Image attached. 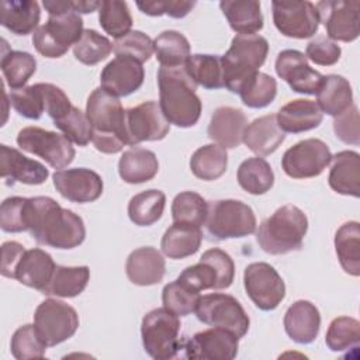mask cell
<instances>
[{
	"label": "cell",
	"instance_id": "cell-42",
	"mask_svg": "<svg viewBox=\"0 0 360 360\" xmlns=\"http://www.w3.org/2000/svg\"><path fill=\"white\" fill-rule=\"evenodd\" d=\"M242 103L250 108L267 107L277 94V82L267 73L256 72L239 89Z\"/></svg>",
	"mask_w": 360,
	"mask_h": 360
},
{
	"label": "cell",
	"instance_id": "cell-38",
	"mask_svg": "<svg viewBox=\"0 0 360 360\" xmlns=\"http://www.w3.org/2000/svg\"><path fill=\"white\" fill-rule=\"evenodd\" d=\"M226 149L217 143H208L198 148L190 159V169L193 174L205 181L219 179L226 172Z\"/></svg>",
	"mask_w": 360,
	"mask_h": 360
},
{
	"label": "cell",
	"instance_id": "cell-18",
	"mask_svg": "<svg viewBox=\"0 0 360 360\" xmlns=\"http://www.w3.org/2000/svg\"><path fill=\"white\" fill-rule=\"evenodd\" d=\"M276 73L288 83L292 91L316 94L322 84L323 75L308 65L307 56L297 49H284L277 55Z\"/></svg>",
	"mask_w": 360,
	"mask_h": 360
},
{
	"label": "cell",
	"instance_id": "cell-32",
	"mask_svg": "<svg viewBox=\"0 0 360 360\" xmlns=\"http://www.w3.org/2000/svg\"><path fill=\"white\" fill-rule=\"evenodd\" d=\"M315 103L322 114L338 117L353 104V91L349 80L339 75L323 76Z\"/></svg>",
	"mask_w": 360,
	"mask_h": 360
},
{
	"label": "cell",
	"instance_id": "cell-51",
	"mask_svg": "<svg viewBox=\"0 0 360 360\" xmlns=\"http://www.w3.org/2000/svg\"><path fill=\"white\" fill-rule=\"evenodd\" d=\"M112 51L115 55L129 56L141 63L150 59L153 53V41L142 31H129L112 44Z\"/></svg>",
	"mask_w": 360,
	"mask_h": 360
},
{
	"label": "cell",
	"instance_id": "cell-9",
	"mask_svg": "<svg viewBox=\"0 0 360 360\" xmlns=\"http://www.w3.org/2000/svg\"><path fill=\"white\" fill-rule=\"evenodd\" d=\"M194 312L202 323L231 330L239 339L249 330L250 321L246 311L240 302L229 294L212 292L201 295Z\"/></svg>",
	"mask_w": 360,
	"mask_h": 360
},
{
	"label": "cell",
	"instance_id": "cell-41",
	"mask_svg": "<svg viewBox=\"0 0 360 360\" xmlns=\"http://www.w3.org/2000/svg\"><path fill=\"white\" fill-rule=\"evenodd\" d=\"M184 68L197 86H202L204 89L210 90L224 87L222 65L219 55H190Z\"/></svg>",
	"mask_w": 360,
	"mask_h": 360
},
{
	"label": "cell",
	"instance_id": "cell-34",
	"mask_svg": "<svg viewBox=\"0 0 360 360\" xmlns=\"http://www.w3.org/2000/svg\"><path fill=\"white\" fill-rule=\"evenodd\" d=\"M89 280L90 269L87 266H56L49 283L41 292L45 295L72 298L84 291Z\"/></svg>",
	"mask_w": 360,
	"mask_h": 360
},
{
	"label": "cell",
	"instance_id": "cell-30",
	"mask_svg": "<svg viewBox=\"0 0 360 360\" xmlns=\"http://www.w3.org/2000/svg\"><path fill=\"white\" fill-rule=\"evenodd\" d=\"M219 7L238 35H253L263 28V14L256 0H225Z\"/></svg>",
	"mask_w": 360,
	"mask_h": 360
},
{
	"label": "cell",
	"instance_id": "cell-46",
	"mask_svg": "<svg viewBox=\"0 0 360 360\" xmlns=\"http://www.w3.org/2000/svg\"><path fill=\"white\" fill-rule=\"evenodd\" d=\"M360 342V322L350 316L335 318L326 332L325 343L332 352L357 349Z\"/></svg>",
	"mask_w": 360,
	"mask_h": 360
},
{
	"label": "cell",
	"instance_id": "cell-45",
	"mask_svg": "<svg viewBox=\"0 0 360 360\" xmlns=\"http://www.w3.org/2000/svg\"><path fill=\"white\" fill-rule=\"evenodd\" d=\"M200 297V291L188 287L180 280L166 284L162 291L163 307L177 316H187L194 312Z\"/></svg>",
	"mask_w": 360,
	"mask_h": 360
},
{
	"label": "cell",
	"instance_id": "cell-37",
	"mask_svg": "<svg viewBox=\"0 0 360 360\" xmlns=\"http://www.w3.org/2000/svg\"><path fill=\"white\" fill-rule=\"evenodd\" d=\"M239 186L253 195L267 193L274 184V173L271 166L263 158H248L243 160L236 173Z\"/></svg>",
	"mask_w": 360,
	"mask_h": 360
},
{
	"label": "cell",
	"instance_id": "cell-15",
	"mask_svg": "<svg viewBox=\"0 0 360 360\" xmlns=\"http://www.w3.org/2000/svg\"><path fill=\"white\" fill-rule=\"evenodd\" d=\"M273 22L285 37L304 39L316 34L319 14L311 1H273Z\"/></svg>",
	"mask_w": 360,
	"mask_h": 360
},
{
	"label": "cell",
	"instance_id": "cell-57",
	"mask_svg": "<svg viewBox=\"0 0 360 360\" xmlns=\"http://www.w3.org/2000/svg\"><path fill=\"white\" fill-rule=\"evenodd\" d=\"M42 96H44V103H45V112L53 120H59L63 115H66L72 110V103L69 97L65 94V91L52 84V83H39Z\"/></svg>",
	"mask_w": 360,
	"mask_h": 360
},
{
	"label": "cell",
	"instance_id": "cell-59",
	"mask_svg": "<svg viewBox=\"0 0 360 360\" xmlns=\"http://www.w3.org/2000/svg\"><path fill=\"white\" fill-rule=\"evenodd\" d=\"M25 250L27 249L15 240H7L1 245V276L14 278L17 264Z\"/></svg>",
	"mask_w": 360,
	"mask_h": 360
},
{
	"label": "cell",
	"instance_id": "cell-56",
	"mask_svg": "<svg viewBox=\"0 0 360 360\" xmlns=\"http://www.w3.org/2000/svg\"><path fill=\"white\" fill-rule=\"evenodd\" d=\"M333 131L342 142L359 145V108L356 104H352L347 110L335 117Z\"/></svg>",
	"mask_w": 360,
	"mask_h": 360
},
{
	"label": "cell",
	"instance_id": "cell-22",
	"mask_svg": "<svg viewBox=\"0 0 360 360\" xmlns=\"http://www.w3.org/2000/svg\"><path fill=\"white\" fill-rule=\"evenodd\" d=\"M246 127L248 118L242 110L222 105L214 110L207 132L210 139L217 145L225 149H233L242 143Z\"/></svg>",
	"mask_w": 360,
	"mask_h": 360
},
{
	"label": "cell",
	"instance_id": "cell-29",
	"mask_svg": "<svg viewBox=\"0 0 360 360\" xmlns=\"http://www.w3.org/2000/svg\"><path fill=\"white\" fill-rule=\"evenodd\" d=\"M159 170L156 155L145 148L132 146L125 150L118 162L120 177L128 184H141L152 180Z\"/></svg>",
	"mask_w": 360,
	"mask_h": 360
},
{
	"label": "cell",
	"instance_id": "cell-23",
	"mask_svg": "<svg viewBox=\"0 0 360 360\" xmlns=\"http://www.w3.org/2000/svg\"><path fill=\"white\" fill-rule=\"evenodd\" d=\"M283 322L290 339L300 345H308L312 343L319 333L321 315L311 301L298 300L288 307Z\"/></svg>",
	"mask_w": 360,
	"mask_h": 360
},
{
	"label": "cell",
	"instance_id": "cell-24",
	"mask_svg": "<svg viewBox=\"0 0 360 360\" xmlns=\"http://www.w3.org/2000/svg\"><path fill=\"white\" fill-rule=\"evenodd\" d=\"M125 273L129 281L136 285H153L163 280L166 263L158 249L143 246L129 253L125 263Z\"/></svg>",
	"mask_w": 360,
	"mask_h": 360
},
{
	"label": "cell",
	"instance_id": "cell-26",
	"mask_svg": "<svg viewBox=\"0 0 360 360\" xmlns=\"http://www.w3.org/2000/svg\"><path fill=\"white\" fill-rule=\"evenodd\" d=\"M276 120L283 132L300 134L316 128L322 122V111L315 101L297 98L283 105Z\"/></svg>",
	"mask_w": 360,
	"mask_h": 360
},
{
	"label": "cell",
	"instance_id": "cell-4",
	"mask_svg": "<svg viewBox=\"0 0 360 360\" xmlns=\"http://www.w3.org/2000/svg\"><path fill=\"white\" fill-rule=\"evenodd\" d=\"M308 231V219L302 210L292 204L277 208L257 231L259 246L269 255H285L302 248Z\"/></svg>",
	"mask_w": 360,
	"mask_h": 360
},
{
	"label": "cell",
	"instance_id": "cell-33",
	"mask_svg": "<svg viewBox=\"0 0 360 360\" xmlns=\"http://www.w3.org/2000/svg\"><path fill=\"white\" fill-rule=\"evenodd\" d=\"M202 242L200 226L174 222L162 236L160 248L169 259H184L194 255Z\"/></svg>",
	"mask_w": 360,
	"mask_h": 360
},
{
	"label": "cell",
	"instance_id": "cell-8",
	"mask_svg": "<svg viewBox=\"0 0 360 360\" xmlns=\"http://www.w3.org/2000/svg\"><path fill=\"white\" fill-rule=\"evenodd\" d=\"M83 20L75 11H63L49 15L48 21L38 27L32 35V44L45 58H60L83 34Z\"/></svg>",
	"mask_w": 360,
	"mask_h": 360
},
{
	"label": "cell",
	"instance_id": "cell-31",
	"mask_svg": "<svg viewBox=\"0 0 360 360\" xmlns=\"http://www.w3.org/2000/svg\"><path fill=\"white\" fill-rule=\"evenodd\" d=\"M39 4L32 0H3L0 22L15 35L31 34L39 22Z\"/></svg>",
	"mask_w": 360,
	"mask_h": 360
},
{
	"label": "cell",
	"instance_id": "cell-7",
	"mask_svg": "<svg viewBox=\"0 0 360 360\" xmlns=\"http://www.w3.org/2000/svg\"><path fill=\"white\" fill-rule=\"evenodd\" d=\"M180 326L179 316L165 307L149 311L141 325L145 352L156 360L176 357L183 345V339L179 338Z\"/></svg>",
	"mask_w": 360,
	"mask_h": 360
},
{
	"label": "cell",
	"instance_id": "cell-12",
	"mask_svg": "<svg viewBox=\"0 0 360 360\" xmlns=\"http://www.w3.org/2000/svg\"><path fill=\"white\" fill-rule=\"evenodd\" d=\"M243 284L252 302L262 311L276 309L285 297V284L281 276L266 262L248 264Z\"/></svg>",
	"mask_w": 360,
	"mask_h": 360
},
{
	"label": "cell",
	"instance_id": "cell-55",
	"mask_svg": "<svg viewBox=\"0 0 360 360\" xmlns=\"http://www.w3.org/2000/svg\"><path fill=\"white\" fill-rule=\"evenodd\" d=\"M200 259L211 263L212 267L217 270L218 290L228 288L232 284L235 277V264L232 257L226 252L218 248H212L205 250Z\"/></svg>",
	"mask_w": 360,
	"mask_h": 360
},
{
	"label": "cell",
	"instance_id": "cell-47",
	"mask_svg": "<svg viewBox=\"0 0 360 360\" xmlns=\"http://www.w3.org/2000/svg\"><path fill=\"white\" fill-rule=\"evenodd\" d=\"M112 51L111 41L96 30H84L79 41L73 45L75 58L83 65H96L104 60Z\"/></svg>",
	"mask_w": 360,
	"mask_h": 360
},
{
	"label": "cell",
	"instance_id": "cell-1",
	"mask_svg": "<svg viewBox=\"0 0 360 360\" xmlns=\"http://www.w3.org/2000/svg\"><path fill=\"white\" fill-rule=\"evenodd\" d=\"M25 221L27 229L39 245L73 249L86 238L83 219L73 211L62 208L51 197L27 198Z\"/></svg>",
	"mask_w": 360,
	"mask_h": 360
},
{
	"label": "cell",
	"instance_id": "cell-39",
	"mask_svg": "<svg viewBox=\"0 0 360 360\" xmlns=\"http://www.w3.org/2000/svg\"><path fill=\"white\" fill-rule=\"evenodd\" d=\"M153 52L160 66H184L190 58V42L181 32L167 30L153 39Z\"/></svg>",
	"mask_w": 360,
	"mask_h": 360
},
{
	"label": "cell",
	"instance_id": "cell-16",
	"mask_svg": "<svg viewBox=\"0 0 360 360\" xmlns=\"http://www.w3.org/2000/svg\"><path fill=\"white\" fill-rule=\"evenodd\" d=\"M315 7L319 14V22H323L329 39L352 42L359 37V0H323L318 1Z\"/></svg>",
	"mask_w": 360,
	"mask_h": 360
},
{
	"label": "cell",
	"instance_id": "cell-48",
	"mask_svg": "<svg viewBox=\"0 0 360 360\" xmlns=\"http://www.w3.org/2000/svg\"><path fill=\"white\" fill-rule=\"evenodd\" d=\"M46 345L38 335L35 325H22L20 326L10 343L11 354L17 360H28V359H41L45 356Z\"/></svg>",
	"mask_w": 360,
	"mask_h": 360
},
{
	"label": "cell",
	"instance_id": "cell-2",
	"mask_svg": "<svg viewBox=\"0 0 360 360\" xmlns=\"http://www.w3.org/2000/svg\"><path fill=\"white\" fill-rule=\"evenodd\" d=\"M159 105L166 120L180 128L197 124L201 115V100L195 93L197 84L184 66H160L158 70Z\"/></svg>",
	"mask_w": 360,
	"mask_h": 360
},
{
	"label": "cell",
	"instance_id": "cell-13",
	"mask_svg": "<svg viewBox=\"0 0 360 360\" xmlns=\"http://www.w3.org/2000/svg\"><path fill=\"white\" fill-rule=\"evenodd\" d=\"M332 160L328 145L318 138H308L288 148L281 158V167L288 177L311 179L319 176Z\"/></svg>",
	"mask_w": 360,
	"mask_h": 360
},
{
	"label": "cell",
	"instance_id": "cell-53",
	"mask_svg": "<svg viewBox=\"0 0 360 360\" xmlns=\"http://www.w3.org/2000/svg\"><path fill=\"white\" fill-rule=\"evenodd\" d=\"M25 197H8L0 205V226L4 232H22L27 229Z\"/></svg>",
	"mask_w": 360,
	"mask_h": 360
},
{
	"label": "cell",
	"instance_id": "cell-43",
	"mask_svg": "<svg viewBox=\"0 0 360 360\" xmlns=\"http://www.w3.org/2000/svg\"><path fill=\"white\" fill-rule=\"evenodd\" d=\"M98 21L101 28L115 39L122 38L131 31L132 15L125 1L104 0L98 8Z\"/></svg>",
	"mask_w": 360,
	"mask_h": 360
},
{
	"label": "cell",
	"instance_id": "cell-58",
	"mask_svg": "<svg viewBox=\"0 0 360 360\" xmlns=\"http://www.w3.org/2000/svg\"><path fill=\"white\" fill-rule=\"evenodd\" d=\"M138 8L148 15H162L167 14L173 18L186 17L191 8L195 6V1H183V0H169V1H138Z\"/></svg>",
	"mask_w": 360,
	"mask_h": 360
},
{
	"label": "cell",
	"instance_id": "cell-50",
	"mask_svg": "<svg viewBox=\"0 0 360 360\" xmlns=\"http://www.w3.org/2000/svg\"><path fill=\"white\" fill-rule=\"evenodd\" d=\"M55 127L63 132V135L79 146H86L91 141L90 121L80 108L72 107V110L62 118L53 121Z\"/></svg>",
	"mask_w": 360,
	"mask_h": 360
},
{
	"label": "cell",
	"instance_id": "cell-6",
	"mask_svg": "<svg viewBox=\"0 0 360 360\" xmlns=\"http://www.w3.org/2000/svg\"><path fill=\"white\" fill-rule=\"evenodd\" d=\"M253 210L239 200L208 201L204 221L205 232L212 240L243 238L256 231Z\"/></svg>",
	"mask_w": 360,
	"mask_h": 360
},
{
	"label": "cell",
	"instance_id": "cell-27",
	"mask_svg": "<svg viewBox=\"0 0 360 360\" xmlns=\"http://www.w3.org/2000/svg\"><path fill=\"white\" fill-rule=\"evenodd\" d=\"M285 134L277 124L274 114L253 120L245 129L242 142L257 156H267L284 142Z\"/></svg>",
	"mask_w": 360,
	"mask_h": 360
},
{
	"label": "cell",
	"instance_id": "cell-5",
	"mask_svg": "<svg viewBox=\"0 0 360 360\" xmlns=\"http://www.w3.org/2000/svg\"><path fill=\"white\" fill-rule=\"evenodd\" d=\"M269 52V42L264 37L236 35L229 49L221 56L224 87L232 93H239L242 84L264 63Z\"/></svg>",
	"mask_w": 360,
	"mask_h": 360
},
{
	"label": "cell",
	"instance_id": "cell-44",
	"mask_svg": "<svg viewBox=\"0 0 360 360\" xmlns=\"http://www.w3.org/2000/svg\"><path fill=\"white\" fill-rule=\"evenodd\" d=\"M208 202L195 191H183L172 202L173 222L194 226L204 225Z\"/></svg>",
	"mask_w": 360,
	"mask_h": 360
},
{
	"label": "cell",
	"instance_id": "cell-3",
	"mask_svg": "<svg viewBox=\"0 0 360 360\" xmlns=\"http://www.w3.org/2000/svg\"><path fill=\"white\" fill-rule=\"evenodd\" d=\"M86 115L91 125V142L101 153H118L127 145L124 115L118 97L101 87L94 89L87 97Z\"/></svg>",
	"mask_w": 360,
	"mask_h": 360
},
{
	"label": "cell",
	"instance_id": "cell-52",
	"mask_svg": "<svg viewBox=\"0 0 360 360\" xmlns=\"http://www.w3.org/2000/svg\"><path fill=\"white\" fill-rule=\"evenodd\" d=\"M181 283L188 287L204 291V290H218V274L211 263L200 259L197 264L186 267L177 277Z\"/></svg>",
	"mask_w": 360,
	"mask_h": 360
},
{
	"label": "cell",
	"instance_id": "cell-54",
	"mask_svg": "<svg viewBox=\"0 0 360 360\" xmlns=\"http://www.w3.org/2000/svg\"><path fill=\"white\" fill-rule=\"evenodd\" d=\"M342 49L340 46L329 39L328 37H316L308 42L305 49V56L311 62L319 66H332L340 58Z\"/></svg>",
	"mask_w": 360,
	"mask_h": 360
},
{
	"label": "cell",
	"instance_id": "cell-14",
	"mask_svg": "<svg viewBox=\"0 0 360 360\" xmlns=\"http://www.w3.org/2000/svg\"><path fill=\"white\" fill-rule=\"evenodd\" d=\"M169 131L170 122L166 120L158 101H145L125 110L124 132L125 142L129 146H136L143 141H160Z\"/></svg>",
	"mask_w": 360,
	"mask_h": 360
},
{
	"label": "cell",
	"instance_id": "cell-40",
	"mask_svg": "<svg viewBox=\"0 0 360 360\" xmlns=\"http://www.w3.org/2000/svg\"><path fill=\"white\" fill-rule=\"evenodd\" d=\"M166 195L160 190H145L135 194L128 202V217L138 226H150L160 219Z\"/></svg>",
	"mask_w": 360,
	"mask_h": 360
},
{
	"label": "cell",
	"instance_id": "cell-17",
	"mask_svg": "<svg viewBox=\"0 0 360 360\" xmlns=\"http://www.w3.org/2000/svg\"><path fill=\"white\" fill-rule=\"evenodd\" d=\"M181 349L193 360H232L238 354L239 338L231 330L212 326L183 339Z\"/></svg>",
	"mask_w": 360,
	"mask_h": 360
},
{
	"label": "cell",
	"instance_id": "cell-11",
	"mask_svg": "<svg viewBox=\"0 0 360 360\" xmlns=\"http://www.w3.org/2000/svg\"><path fill=\"white\" fill-rule=\"evenodd\" d=\"M17 145L44 159L53 169H63L75 159V148L63 135L39 127H25L17 135Z\"/></svg>",
	"mask_w": 360,
	"mask_h": 360
},
{
	"label": "cell",
	"instance_id": "cell-25",
	"mask_svg": "<svg viewBox=\"0 0 360 360\" xmlns=\"http://www.w3.org/2000/svg\"><path fill=\"white\" fill-rule=\"evenodd\" d=\"M328 176L329 187L343 195H360V155L354 150H342L332 156Z\"/></svg>",
	"mask_w": 360,
	"mask_h": 360
},
{
	"label": "cell",
	"instance_id": "cell-21",
	"mask_svg": "<svg viewBox=\"0 0 360 360\" xmlns=\"http://www.w3.org/2000/svg\"><path fill=\"white\" fill-rule=\"evenodd\" d=\"M0 172L6 184L22 183L30 186L42 184L48 176V169L38 160L24 156L20 150L7 145H0Z\"/></svg>",
	"mask_w": 360,
	"mask_h": 360
},
{
	"label": "cell",
	"instance_id": "cell-49",
	"mask_svg": "<svg viewBox=\"0 0 360 360\" xmlns=\"http://www.w3.org/2000/svg\"><path fill=\"white\" fill-rule=\"evenodd\" d=\"M10 103L20 115L28 120H38L45 111V103L39 83L11 90Z\"/></svg>",
	"mask_w": 360,
	"mask_h": 360
},
{
	"label": "cell",
	"instance_id": "cell-19",
	"mask_svg": "<svg viewBox=\"0 0 360 360\" xmlns=\"http://www.w3.org/2000/svg\"><path fill=\"white\" fill-rule=\"evenodd\" d=\"M56 191L66 200L73 202L96 201L103 193L101 177L86 167L62 169L52 174Z\"/></svg>",
	"mask_w": 360,
	"mask_h": 360
},
{
	"label": "cell",
	"instance_id": "cell-35",
	"mask_svg": "<svg viewBox=\"0 0 360 360\" xmlns=\"http://www.w3.org/2000/svg\"><path fill=\"white\" fill-rule=\"evenodd\" d=\"M335 250L342 269L350 276H360V226L356 221L345 222L335 233Z\"/></svg>",
	"mask_w": 360,
	"mask_h": 360
},
{
	"label": "cell",
	"instance_id": "cell-28",
	"mask_svg": "<svg viewBox=\"0 0 360 360\" xmlns=\"http://www.w3.org/2000/svg\"><path fill=\"white\" fill-rule=\"evenodd\" d=\"M56 266L49 253L34 248L24 252L17 264L14 278L27 287L42 291L49 283Z\"/></svg>",
	"mask_w": 360,
	"mask_h": 360
},
{
	"label": "cell",
	"instance_id": "cell-10",
	"mask_svg": "<svg viewBox=\"0 0 360 360\" xmlns=\"http://www.w3.org/2000/svg\"><path fill=\"white\" fill-rule=\"evenodd\" d=\"M34 325L48 347L56 346L72 338L79 328V315L69 304L48 298L42 301L34 314Z\"/></svg>",
	"mask_w": 360,
	"mask_h": 360
},
{
	"label": "cell",
	"instance_id": "cell-36",
	"mask_svg": "<svg viewBox=\"0 0 360 360\" xmlns=\"http://www.w3.org/2000/svg\"><path fill=\"white\" fill-rule=\"evenodd\" d=\"M3 46L0 68L6 83L11 90L25 87V83L37 70L35 58L24 51H13L6 45Z\"/></svg>",
	"mask_w": 360,
	"mask_h": 360
},
{
	"label": "cell",
	"instance_id": "cell-20",
	"mask_svg": "<svg viewBox=\"0 0 360 360\" xmlns=\"http://www.w3.org/2000/svg\"><path fill=\"white\" fill-rule=\"evenodd\" d=\"M145 79V70L141 62L124 56L115 55L110 60L100 75L101 89L115 97H125L136 91Z\"/></svg>",
	"mask_w": 360,
	"mask_h": 360
}]
</instances>
